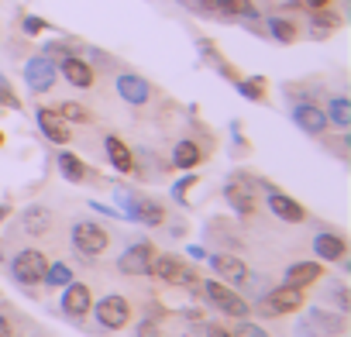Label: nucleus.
Returning a JSON list of instances; mask_svg holds the SVG:
<instances>
[{
    "mask_svg": "<svg viewBox=\"0 0 351 337\" xmlns=\"http://www.w3.org/2000/svg\"><path fill=\"white\" fill-rule=\"evenodd\" d=\"M303 306V289H296V286H279V289H272V292H265V299H258L255 303V310L262 313V316H282V313H296Z\"/></svg>",
    "mask_w": 351,
    "mask_h": 337,
    "instance_id": "obj_1",
    "label": "nucleus"
},
{
    "mask_svg": "<svg viewBox=\"0 0 351 337\" xmlns=\"http://www.w3.org/2000/svg\"><path fill=\"white\" fill-rule=\"evenodd\" d=\"M148 275H158V279L169 282V286H193V282H197L193 265H186L183 258H176V255H155Z\"/></svg>",
    "mask_w": 351,
    "mask_h": 337,
    "instance_id": "obj_2",
    "label": "nucleus"
},
{
    "mask_svg": "<svg viewBox=\"0 0 351 337\" xmlns=\"http://www.w3.org/2000/svg\"><path fill=\"white\" fill-rule=\"evenodd\" d=\"M56 79H59V69H56V62H52V55H32L28 62H25V86L32 90V93H49L52 86H56Z\"/></svg>",
    "mask_w": 351,
    "mask_h": 337,
    "instance_id": "obj_3",
    "label": "nucleus"
},
{
    "mask_svg": "<svg viewBox=\"0 0 351 337\" xmlns=\"http://www.w3.org/2000/svg\"><path fill=\"white\" fill-rule=\"evenodd\" d=\"M204 292H207V299H210L221 313H228V316L245 320V316H248V310H252V306H248V299H241V296H238L231 286H224V282H214V279H210V282L204 286Z\"/></svg>",
    "mask_w": 351,
    "mask_h": 337,
    "instance_id": "obj_4",
    "label": "nucleus"
},
{
    "mask_svg": "<svg viewBox=\"0 0 351 337\" xmlns=\"http://www.w3.org/2000/svg\"><path fill=\"white\" fill-rule=\"evenodd\" d=\"M110 245V238H107V231L100 227V224H93V221H80V224H73V248L76 251H83V255H104V248Z\"/></svg>",
    "mask_w": 351,
    "mask_h": 337,
    "instance_id": "obj_5",
    "label": "nucleus"
},
{
    "mask_svg": "<svg viewBox=\"0 0 351 337\" xmlns=\"http://www.w3.org/2000/svg\"><path fill=\"white\" fill-rule=\"evenodd\" d=\"M11 269H14V279H18V282L35 286V282H42V275H45V269H49V258H45L42 251H35V248H25V251L11 262Z\"/></svg>",
    "mask_w": 351,
    "mask_h": 337,
    "instance_id": "obj_6",
    "label": "nucleus"
},
{
    "mask_svg": "<svg viewBox=\"0 0 351 337\" xmlns=\"http://www.w3.org/2000/svg\"><path fill=\"white\" fill-rule=\"evenodd\" d=\"M128 320H131V306H128L124 296L110 292V296H104V299L97 303V323H100V327H107V330H121Z\"/></svg>",
    "mask_w": 351,
    "mask_h": 337,
    "instance_id": "obj_7",
    "label": "nucleus"
},
{
    "mask_svg": "<svg viewBox=\"0 0 351 337\" xmlns=\"http://www.w3.org/2000/svg\"><path fill=\"white\" fill-rule=\"evenodd\" d=\"M152 258H155V248H152L148 241H138V245H131V248L121 251L117 272H124V275H148Z\"/></svg>",
    "mask_w": 351,
    "mask_h": 337,
    "instance_id": "obj_8",
    "label": "nucleus"
},
{
    "mask_svg": "<svg viewBox=\"0 0 351 337\" xmlns=\"http://www.w3.org/2000/svg\"><path fill=\"white\" fill-rule=\"evenodd\" d=\"M117 97L131 107H145L152 100V83L138 73H121L117 76Z\"/></svg>",
    "mask_w": 351,
    "mask_h": 337,
    "instance_id": "obj_9",
    "label": "nucleus"
},
{
    "mask_svg": "<svg viewBox=\"0 0 351 337\" xmlns=\"http://www.w3.org/2000/svg\"><path fill=\"white\" fill-rule=\"evenodd\" d=\"M56 69H59V73H62V79H66L69 86H76V90H90V86L97 83L93 66H90V62H83L80 55H62V62H59Z\"/></svg>",
    "mask_w": 351,
    "mask_h": 337,
    "instance_id": "obj_10",
    "label": "nucleus"
},
{
    "mask_svg": "<svg viewBox=\"0 0 351 337\" xmlns=\"http://www.w3.org/2000/svg\"><path fill=\"white\" fill-rule=\"evenodd\" d=\"M90 306H93V296H90V286H83V282H66L62 286V313H69V316H86L90 313Z\"/></svg>",
    "mask_w": 351,
    "mask_h": 337,
    "instance_id": "obj_11",
    "label": "nucleus"
},
{
    "mask_svg": "<svg viewBox=\"0 0 351 337\" xmlns=\"http://www.w3.org/2000/svg\"><path fill=\"white\" fill-rule=\"evenodd\" d=\"M293 121H296L300 131H306V134H313V138L327 131V114H324V107H317V103H296V107H293Z\"/></svg>",
    "mask_w": 351,
    "mask_h": 337,
    "instance_id": "obj_12",
    "label": "nucleus"
},
{
    "mask_svg": "<svg viewBox=\"0 0 351 337\" xmlns=\"http://www.w3.org/2000/svg\"><path fill=\"white\" fill-rule=\"evenodd\" d=\"M269 214H276V217H279V221H286V224H303V221H306L303 203H296L293 197L276 193V190H269Z\"/></svg>",
    "mask_w": 351,
    "mask_h": 337,
    "instance_id": "obj_13",
    "label": "nucleus"
},
{
    "mask_svg": "<svg viewBox=\"0 0 351 337\" xmlns=\"http://www.w3.org/2000/svg\"><path fill=\"white\" fill-rule=\"evenodd\" d=\"M313 255H317L320 262H341V258L348 255V241H344L341 234H334V231H320V234L313 238Z\"/></svg>",
    "mask_w": 351,
    "mask_h": 337,
    "instance_id": "obj_14",
    "label": "nucleus"
},
{
    "mask_svg": "<svg viewBox=\"0 0 351 337\" xmlns=\"http://www.w3.org/2000/svg\"><path fill=\"white\" fill-rule=\"evenodd\" d=\"M38 127H42V134L49 138V141H56V145H66L69 138H73V131H69V124L56 114V110H49V107H38Z\"/></svg>",
    "mask_w": 351,
    "mask_h": 337,
    "instance_id": "obj_15",
    "label": "nucleus"
},
{
    "mask_svg": "<svg viewBox=\"0 0 351 337\" xmlns=\"http://www.w3.org/2000/svg\"><path fill=\"white\" fill-rule=\"evenodd\" d=\"M104 148H107V158H110V165L117 168V173H134V155H131V148L121 138L107 134L104 138Z\"/></svg>",
    "mask_w": 351,
    "mask_h": 337,
    "instance_id": "obj_16",
    "label": "nucleus"
},
{
    "mask_svg": "<svg viewBox=\"0 0 351 337\" xmlns=\"http://www.w3.org/2000/svg\"><path fill=\"white\" fill-rule=\"evenodd\" d=\"M128 217H131L134 224H148V227H158V224L165 221V210H162V207H158L155 200H138V197H134V203H131Z\"/></svg>",
    "mask_w": 351,
    "mask_h": 337,
    "instance_id": "obj_17",
    "label": "nucleus"
},
{
    "mask_svg": "<svg viewBox=\"0 0 351 337\" xmlns=\"http://www.w3.org/2000/svg\"><path fill=\"white\" fill-rule=\"evenodd\" d=\"M210 269L217 275L231 279V282H245L248 279V265L241 258H234V255H210Z\"/></svg>",
    "mask_w": 351,
    "mask_h": 337,
    "instance_id": "obj_18",
    "label": "nucleus"
},
{
    "mask_svg": "<svg viewBox=\"0 0 351 337\" xmlns=\"http://www.w3.org/2000/svg\"><path fill=\"white\" fill-rule=\"evenodd\" d=\"M320 275H324L320 262H293V265L286 269V286H296V289H303V286L317 282Z\"/></svg>",
    "mask_w": 351,
    "mask_h": 337,
    "instance_id": "obj_19",
    "label": "nucleus"
},
{
    "mask_svg": "<svg viewBox=\"0 0 351 337\" xmlns=\"http://www.w3.org/2000/svg\"><path fill=\"white\" fill-rule=\"evenodd\" d=\"M200 162H204V148H200L197 141H190V138H186V141H180V145L172 148V165H176V168H183V173L197 168Z\"/></svg>",
    "mask_w": 351,
    "mask_h": 337,
    "instance_id": "obj_20",
    "label": "nucleus"
},
{
    "mask_svg": "<svg viewBox=\"0 0 351 337\" xmlns=\"http://www.w3.org/2000/svg\"><path fill=\"white\" fill-rule=\"evenodd\" d=\"M21 224H25V231L28 234H45L49 227H52V214H49V207H42V203H32V207H25L21 210Z\"/></svg>",
    "mask_w": 351,
    "mask_h": 337,
    "instance_id": "obj_21",
    "label": "nucleus"
},
{
    "mask_svg": "<svg viewBox=\"0 0 351 337\" xmlns=\"http://www.w3.org/2000/svg\"><path fill=\"white\" fill-rule=\"evenodd\" d=\"M224 197H228V203H231L234 214H241V217H252V214H255V197H252L248 186L231 183V186H224Z\"/></svg>",
    "mask_w": 351,
    "mask_h": 337,
    "instance_id": "obj_22",
    "label": "nucleus"
},
{
    "mask_svg": "<svg viewBox=\"0 0 351 337\" xmlns=\"http://www.w3.org/2000/svg\"><path fill=\"white\" fill-rule=\"evenodd\" d=\"M324 114H327V124H334V127H341V131L351 127V100H348V97H330Z\"/></svg>",
    "mask_w": 351,
    "mask_h": 337,
    "instance_id": "obj_23",
    "label": "nucleus"
},
{
    "mask_svg": "<svg viewBox=\"0 0 351 337\" xmlns=\"http://www.w3.org/2000/svg\"><path fill=\"white\" fill-rule=\"evenodd\" d=\"M310 28H313V32H310L313 38H327L334 28H341V18H337L334 11H327V8H317V11L310 14Z\"/></svg>",
    "mask_w": 351,
    "mask_h": 337,
    "instance_id": "obj_24",
    "label": "nucleus"
},
{
    "mask_svg": "<svg viewBox=\"0 0 351 337\" xmlns=\"http://www.w3.org/2000/svg\"><path fill=\"white\" fill-rule=\"evenodd\" d=\"M56 162H59V173H62L66 183H83V179H86V165H83V158H76L73 151H62Z\"/></svg>",
    "mask_w": 351,
    "mask_h": 337,
    "instance_id": "obj_25",
    "label": "nucleus"
},
{
    "mask_svg": "<svg viewBox=\"0 0 351 337\" xmlns=\"http://www.w3.org/2000/svg\"><path fill=\"white\" fill-rule=\"evenodd\" d=\"M269 35H272L276 42H282V45H293V42L300 38V28H296V21H289V18H269Z\"/></svg>",
    "mask_w": 351,
    "mask_h": 337,
    "instance_id": "obj_26",
    "label": "nucleus"
},
{
    "mask_svg": "<svg viewBox=\"0 0 351 337\" xmlns=\"http://www.w3.org/2000/svg\"><path fill=\"white\" fill-rule=\"evenodd\" d=\"M214 11L228 14V18H258V11L248 4V0H210Z\"/></svg>",
    "mask_w": 351,
    "mask_h": 337,
    "instance_id": "obj_27",
    "label": "nucleus"
},
{
    "mask_svg": "<svg viewBox=\"0 0 351 337\" xmlns=\"http://www.w3.org/2000/svg\"><path fill=\"white\" fill-rule=\"evenodd\" d=\"M310 323H313L320 334H344V316H341V313H324V310H313V313H310Z\"/></svg>",
    "mask_w": 351,
    "mask_h": 337,
    "instance_id": "obj_28",
    "label": "nucleus"
},
{
    "mask_svg": "<svg viewBox=\"0 0 351 337\" xmlns=\"http://www.w3.org/2000/svg\"><path fill=\"white\" fill-rule=\"evenodd\" d=\"M42 282H49L52 289H62L66 282H73V269H69V265H62V262H56V265H49V269H45Z\"/></svg>",
    "mask_w": 351,
    "mask_h": 337,
    "instance_id": "obj_29",
    "label": "nucleus"
},
{
    "mask_svg": "<svg viewBox=\"0 0 351 337\" xmlns=\"http://www.w3.org/2000/svg\"><path fill=\"white\" fill-rule=\"evenodd\" d=\"M262 83H265L262 76H252V79H234L238 93H241V97H248V100H255V103L265 97V86H262Z\"/></svg>",
    "mask_w": 351,
    "mask_h": 337,
    "instance_id": "obj_30",
    "label": "nucleus"
},
{
    "mask_svg": "<svg viewBox=\"0 0 351 337\" xmlns=\"http://www.w3.org/2000/svg\"><path fill=\"white\" fill-rule=\"evenodd\" d=\"M59 117H62V121H76V124H86V121H90V110H86V107H80V103H69V100H66V103L59 107Z\"/></svg>",
    "mask_w": 351,
    "mask_h": 337,
    "instance_id": "obj_31",
    "label": "nucleus"
},
{
    "mask_svg": "<svg viewBox=\"0 0 351 337\" xmlns=\"http://www.w3.org/2000/svg\"><path fill=\"white\" fill-rule=\"evenodd\" d=\"M0 107H11V110H18L21 103H18V97H14V90H11V83L0 76Z\"/></svg>",
    "mask_w": 351,
    "mask_h": 337,
    "instance_id": "obj_32",
    "label": "nucleus"
},
{
    "mask_svg": "<svg viewBox=\"0 0 351 337\" xmlns=\"http://www.w3.org/2000/svg\"><path fill=\"white\" fill-rule=\"evenodd\" d=\"M21 28H25V35H42V32L49 28V21H42V18H35V14H28V18L21 21Z\"/></svg>",
    "mask_w": 351,
    "mask_h": 337,
    "instance_id": "obj_33",
    "label": "nucleus"
},
{
    "mask_svg": "<svg viewBox=\"0 0 351 337\" xmlns=\"http://www.w3.org/2000/svg\"><path fill=\"white\" fill-rule=\"evenodd\" d=\"M193 183H197L193 176H186V179H180V183H176V186H172V197H176V200H180V203H183V200H186V190H190Z\"/></svg>",
    "mask_w": 351,
    "mask_h": 337,
    "instance_id": "obj_34",
    "label": "nucleus"
},
{
    "mask_svg": "<svg viewBox=\"0 0 351 337\" xmlns=\"http://www.w3.org/2000/svg\"><path fill=\"white\" fill-rule=\"evenodd\" d=\"M238 337H269L262 327H255V323H241L238 327Z\"/></svg>",
    "mask_w": 351,
    "mask_h": 337,
    "instance_id": "obj_35",
    "label": "nucleus"
},
{
    "mask_svg": "<svg viewBox=\"0 0 351 337\" xmlns=\"http://www.w3.org/2000/svg\"><path fill=\"white\" fill-rule=\"evenodd\" d=\"M134 337H162V334H158V327H155L152 320H145V323H138V330H134Z\"/></svg>",
    "mask_w": 351,
    "mask_h": 337,
    "instance_id": "obj_36",
    "label": "nucleus"
},
{
    "mask_svg": "<svg viewBox=\"0 0 351 337\" xmlns=\"http://www.w3.org/2000/svg\"><path fill=\"white\" fill-rule=\"evenodd\" d=\"M11 334H14V330H11V320L0 313V337H11Z\"/></svg>",
    "mask_w": 351,
    "mask_h": 337,
    "instance_id": "obj_37",
    "label": "nucleus"
},
{
    "mask_svg": "<svg viewBox=\"0 0 351 337\" xmlns=\"http://www.w3.org/2000/svg\"><path fill=\"white\" fill-rule=\"evenodd\" d=\"M207 337H231V334L221 330V327H207Z\"/></svg>",
    "mask_w": 351,
    "mask_h": 337,
    "instance_id": "obj_38",
    "label": "nucleus"
},
{
    "mask_svg": "<svg viewBox=\"0 0 351 337\" xmlns=\"http://www.w3.org/2000/svg\"><path fill=\"white\" fill-rule=\"evenodd\" d=\"M303 4H310V8L317 11V8H327V4H330V0H303Z\"/></svg>",
    "mask_w": 351,
    "mask_h": 337,
    "instance_id": "obj_39",
    "label": "nucleus"
},
{
    "mask_svg": "<svg viewBox=\"0 0 351 337\" xmlns=\"http://www.w3.org/2000/svg\"><path fill=\"white\" fill-rule=\"evenodd\" d=\"M193 4H210V0H193Z\"/></svg>",
    "mask_w": 351,
    "mask_h": 337,
    "instance_id": "obj_40",
    "label": "nucleus"
},
{
    "mask_svg": "<svg viewBox=\"0 0 351 337\" xmlns=\"http://www.w3.org/2000/svg\"><path fill=\"white\" fill-rule=\"evenodd\" d=\"M0 145H4V134H0Z\"/></svg>",
    "mask_w": 351,
    "mask_h": 337,
    "instance_id": "obj_41",
    "label": "nucleus"
},
{
    "mask_svg": "<svg viewBox=\"0 0 351 337\" xmlns=\"http://www.w3.org/2000/svg\"><path fill=\"white\" fill-rule=\"evenodd\" d=\"M344 4H351V0H344Z\"/></svg>",
    "mask_w": 351,
    "mask_h": 337,
    "instance_id": "obj_42",
    "label": "nucleus"
}]
</instances>
